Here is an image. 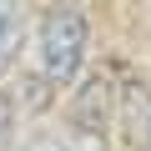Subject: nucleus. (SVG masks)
I'll use <instances>...</instances> for the list:
<instances>
[{"label":"nucleus","instance_id":"f257e3e1","mask_svg":"<svg viewBox=\"0 0 151 151\" xmlns=\"http://www.w3.org/2000/svg\"><path fill=\"white\" fill-rule=\"evenodd\" d=\"M91 50V15L81 10V0H55L45 5L40 25H35V65L45 86H70L86 65Z\"/></svg>","mask_w":151,"mask_h":151},{"label":"nucleus","instance_id":"f03ea898","mask_svg":"<svg viewBox=\"0 0 151 151\" xmlns=\"http://www.w3.org/2000/svg\"><path fill=\"white\" fill-rule=\"evenodd\" d=\"M20 35H25V0H0V76L15 65Z\"/></svg>","mask_w":151,"mask_h":151},{"label":"nucleus","instance_id":"20e7f679","mask_svg":"<svg viewBox=\"0 0 151 151\" xmlns=\"http://www.w3.org/2000/svg\"><path fill=\"white\" fill-rule=\"evenodd\" d=\"M10 126H15V101H10L5 91H0V136H5Z\"/></svg>","mask_w":151,"mask_h":151},{"label":"nucleus","instance_id":"39448f33","mask_svg":"<svg viewBox=\"0 0 151 151\" xmlns=\"http://www.w3.org/2000/svg\"><path fill=\"white\" fill-rule=\"evenodd\" d=\"M25 151H65V141H60V136H35Z\"/></svg>","mask_w":151,"mask_h":151},{"label":"nucleus","instance_id":"7ed1b4c3","mask_svg":"<svg viewBox=\"0 0 151 151\" xmlns=\"http://www.w3.org/2000/svg\"><path fill=\"white\" fill-rule=\"evenodd\" d=\"M65 151H106V136L91 131V126H76V131L65 136Z\"/></svg>","mask_w":151,"mask_h":151}]
</instances>
